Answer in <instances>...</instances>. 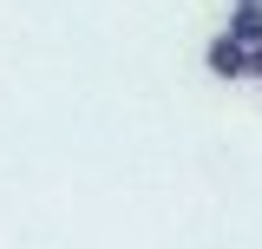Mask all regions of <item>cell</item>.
Masks as SVG:
<instances>
[{"instance_id":"3957f363","label":"cell","mask_w":262,"mask_h":249,"mask_svg":"<svg viewBox=\"0 0 262 249\" xmlns=\"http://www.w3.org/2000/svg\"><path fill=\"white\" fill-rule=\"evenodd\" d=\"M249 79H262V39L249 46Z\"/></svg>"},{"instance_id":"6da1fadb","label":"cell","mask_w":262,"mask_h":249,"mask_svg":"<svg viewBox=\"0 0 262 249\" xmlns=\"http://www.w3.org/2000/svg\"><path fill=\"white\" fill-rule=\"evenodd\" d=\"M203 66H210V79H249V46L236 33H216L203 46Z\"/></svg>"},{"instance_id":"7a4b0ae2","label":"cell","mask_w":262,"mask_h":249,"mask_svg":"<svg viewBox=\"0 0 262 249\" xmlns=\"http://www.w3.org/2000/svg\"><path fill=\"white\" fill-rule=\"evenodd\" d=\"M223 33H236L243 46H256V39H262V0H236V7H229V27H223Z\"/></svg>"}]
</instances>
